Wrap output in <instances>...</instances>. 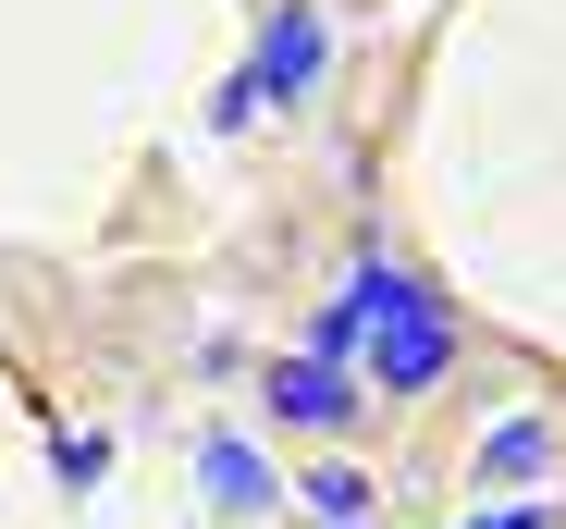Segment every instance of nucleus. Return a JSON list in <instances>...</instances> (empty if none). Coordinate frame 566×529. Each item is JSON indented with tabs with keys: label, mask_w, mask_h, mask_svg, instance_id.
I'll return each instance as SVG.
<instances>
[{
	"label": "nucleus",
	"mask_w": 566,
	"mask_h": 529,
	"mask_svg": "<svg viewBox=\"0 0 566 529\" xmlns=\"http://www.w3.org/2000/svg\"><path fill=\"white\" fill-rule=\"evenodd\" d=\"M198 493H210V517H271L283 505V468L247 444V431H210V444H198Z\"/></svg>",
	"instance_id": "20e7f679"
},
{
	"label": "nucleus",
	"mask_w": 566,
	"mask_h": 529,
	"mask_svg": "<svg viewBox=\"0 0 566 529\" xmlns=\"http://www.w3.org/2000/svg\"><path fill=\"white\" fill-rule=\"evenodd\" d=\"M296 493H308L321 517H382V480H369V468H345V456H321V468H308Z\"/></svg>",
	"instance_id": "423d86ee"
},
{
	"label": "nucleus",
	"mask_w": 566,
	"mask_h": 529,
	"mask_svg": "<svg viewBox=\"0 0 566 529\" xmlns=\"http://www.w3.org/2000/svg\"><path fill=\"white\" fill-rule=\"evenodd\" d=\"M50 480L62 493H99L112 480V444H99V431H50Z\"/></svg>",
	"instance_id": "0eeeda50"
},
{
	"label": "nucleus",
	"mask_w": 566,
	"mask_h": 529,
	"mask_svg": "<svg viewBox=\"0 0 566 529\" xmlns=\"http://www.w3.org/2000/svg\"><path fill=\"white\" fill-rule=\"evenodd\" d=\"M345 296H357V320H369V382L382 394H443V370H455V308L407 272V258H382L369 246L357 272H345Z\"/></svg>",
	"instance_id": "f257e3e1"
},
{
	"label": "nucleus",
	"mask_w": 566,
	"mask_h": 529,
	"mask_svg": "<svg viewBox=\"0 0 566 529\" xmlns=\"http://www.w3.org/2000/svg\"><path fill=\"white\" fill-rule=\"evenodd\" d=\"M321 529H382V517H321Z\"/></svg>",
	"instance_id": "9b49d317"
},
{
	"label": "nucleus",
	"mask_w": 566,
	"mask_h": 529,
	"mask_svg": "<svg viewBox=\"0 0 566 529\" xmlns=\"http://www.w3.org/2000/svg\"><path fill=\"white\" fill-rule=\"evenodd\" d=\"M455 529H554V505H493V517H455Z\"/></svg>",
	"instance_id": "9d476101"
},
{
	"label": "nucleus",
	"mask_w": 566,
	"mask_h": 529,
	"mask_svg": "<svg viewBox=\"0 0 566 529\" xmlns=\"http://www.w3.org/2000/svg\"><path fill=\"white\" fill-rule=\"evenodd\" d=\"M259 112H271V99H259V86H247V74H222V99H210V124H222V136H247Z\"/></svg>",
	"instance_id": "1a4fd4ad"
},
{
	"label": "nucleus",
	"mask_w": 566,
	"mask_h": 529,
	"mask_svg": "<svg viewBox=\"0 0 566 529\" xmlns=\"http://www.w3.org/2000/svg\"><path fill=\"white\" fill-rule=\"evenodd\" d=\"M321 74H333V13H321V0H271V13H259V50H247V86H259L271 112H296Z\"/></svg>",
	"instance_id": "f03ea898"
},
{
	"label": "nucleus",
	"mask_w": 566,
	"mask_h": 529,
	"mask_svg": "<svg viewBox=\"0 0 566 529\" xmlns=\"http://www.w3.org/2000/svg\"><path fill=\"white\" fill-rule=\"evenodd\" d=\"M308 358H369V320H357V296H333V308H308Z\"/></svg>",
	"instance_id": "6e6552de"
},
{
	"label": "nucleus",
	"mask_w": 566,
	"mask_h": 529,
	"mask_svg": "<svg viewBox=\"0 0 566 529\" xmlns=\"http://www.w3.org/2000/svg\"><path fill=\"white\" fill-rule=\"evenodd\" d=\"M259 406H271L283 431H321V444H333V431H357V370L296 345V358H271V370H259Z\"/></svg>",
	"instance_id": "7ed1b4c3"
},
{
	"label": "nucleus",
	"mask_w": 566,
	"mask_h": 529,
	"mask_svg": "<svg viewBox=\"0 0 566 529\" xmlns=\"http://www.w3.org/2000/svg\"><path fill=\"white\" fill-rule=\"evenodd\" d=\"M554 456H566V431H554L542 406H517L505 431H481V456H468V468H481V480H542Z\"/></svg>",
	"instance_id": "39448f33"
}]
</instances>
